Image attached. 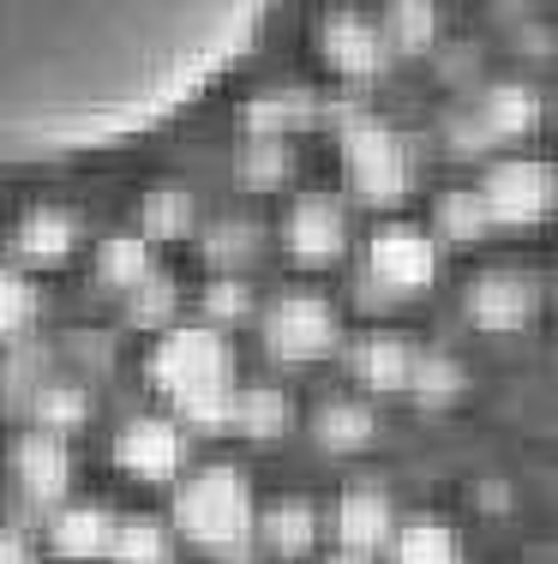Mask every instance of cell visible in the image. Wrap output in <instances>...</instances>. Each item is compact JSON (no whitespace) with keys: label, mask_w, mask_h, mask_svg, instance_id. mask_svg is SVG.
Wrapping results in <instances>:
<instances>
[{"label":"cell","mask_w":558,"mask_h":564,"mask_svg":"<svg viewBox=\"0 0 558 564\" xmlns=\"http://www.w3.org/2000/svg\"><path fill=\"white\" fill-rule=\"evenodd\" d=\"M175 301H180V289H175V282H168L163 271L139 276V282L127 289V325H139V330L168 325V318H175Z\"/></svg>","instance_id":"26"},{"label":"cell","mask_w":558,"mask_h":564,"mask_svg":"<svg viewBox=\"0 0 558 564\" xmlns=\"http://www.w3.org/2000/svg\"><path fill=\"white\" fill-rule=\"evenodd\" d=\"M264 343H271L276 360L288 367H307V360H325L330 348L342 343V325H337V306L313 289H288L276 294V306L264 313Z\"/></svg>","instance_id":"5"},{"label":"cell","mask_w":558,"mask_h":564,"mask_svg":"<svg viewBox=\"0 0 558 564\" xmlns=\"http://www.w3.org/2000/svg\"><path fill=\"white\" fill-rule=\"evenodd\" d=\"M186 451H193L186 426L163 421V414H139V421H127L121 438H114V463L139 480H175L186 468Z\"/></svg>","instance_id":"8"},{"label":"cell","mask_w":558,"mask_h":564,"mask_svg":"<svg viewBox=\"0 0 558 564\" xmlns=\"http://www.w3.org/2000/svg\"><path fill=\"white\" fill-rule=\"evenodd\" d=\"M24 409L36 414V426H48V433H73V426H85L90 421V391L85 384H55V379H43L31 391V402Z\"/></svg>","instance_id":"20"},{"label":"cell","mask_w":558,"mask_h":564,"mask_svg":"<svg viewBox=\"0 0 558 564\" xmlns=\"http://www.w3.org/2000/svg\"><path fill=\"white\" fill-rule=\"evenodd\" d=\"M288 421H295V409H288L283 391H271V384H252V391H234V414L229 426L252 445H271V438L288 433Z\"/></svg>","instance_id":"18"},{"label":"cell","mask_w":558,"mask_h":564,"mask_svg":"<svg viewBox=\"0 0 558 564\" xmlns=\"http://www.w3.org/2000/svg\"><path fill=\"white\" fill-rule=\"evenodd\" d=\"M229 564H252V558H241V553H234V558H229Z\"/></svg>","instance_id":"38"},{"label":"cell","mask_w":558,"mask_h":564,"mask_svg":"<svg viewBox=\"0 0 558 564\" xmlns=\"http://www.w3.org/2000/svg\"><path fill=\"white\" fill-rule=\"evenodd\" d=\"M12 480H19V492H24V505H31V510L61 505L66 487H73V456H66V438L48 433V426L24 433L19 445H12Z\"/></svg>","instance_id":"9"},{"label":"cell","mask_w":558,"mask_h":564,"mask_svg":"<svg viewBox=\"0 0 558 564\" xmlns=\"http://www.w3.org/2000/svg\"><path fill=\"white\" fill-rule=\"evenodd\" d=\"M288 252H295L307 271H325V264H337L342 252H349V210H342V198H300L295 210H288V228H283Z\"/></svg>","instance_id":"10"},{"label":"cell","mask_w":558,"mask_h":564,"mask_svg":"<svg viewBox=\"0 0 558 564\" xmlns=\"http://www.w3.org/2000/svg\"><path fill=\"white\" fill-rule=\"evenodd\" d=\"M193 193H180V186H156L151 198H144V240H180L193 235Z\"/></svg>","instance_id":"27"},{"label":"cell","mask_w":558,"mask_h":564,"mask_svg":"<svg viewBox=\"0 0 558 564\" xmlns=\"http://www.w3.org/2000/svg\"><path fill=\"white\" fill-rule=\"evenodd\" d=\"M481 127H486V139H516V132H528V127H535V97L516 90V85L493 90L486 109H481Z\"/></svg>","instance_id":"28"},{"label":"cell","mask_w":558,"mask_h":564,"mask_svg":"<svg viewBox=\"0 0 558 564\" xmlns=\"http://www.w3.org/2000/svg\"><path fill=\"white\" fill-rule=\"evenodd\" d=\"M205 313H210V325H241V318L252 313V289L241 276H217L205 289Z\"/></svg>","instance_id":"33"},{"label":"cell","mask_w":558,"mask_h":564,"mask_svg":"<svg viewBox=\"0 0 558 564\" xmlns=\"http://www.w3.org/2000/svg\"><path fill=\"white\" fill-rule=\"evenodd\" d=\"M252 252H259V228H252V223H217V228H205V259L217 264V271H247Z\"/></svg>","instance_id":"29"},{"label":"cell","mask_w":558,"mask_h":564,"mask_svg":"<svg viewBox=\"0 0 558 564\" xmlns=\"http://www.w3.org/2000/svg\"><path fill=\"white\" fill-rule=\"evenodd\" d=\"M48 372H55V348H48V343H19V348L7 355V367H0V397L24 409V402H31V391L48 379Z\"/></svg>","instance_id":"24"},{"label":"cell","mask_w":558,"mask_h":564,"mask_svg":"<svg viewBox=\"0 0 558 564\" xmlns=\"http://www.w3.org/2000/svg\"><path fill=\"white\" fill-rule=\"evenodd\" d=\"M288 144L283 139H252L247 144V156H241V181L247 186H276V181H288Z\"/></svg>","instance_id":"32"},{"label":"cell","mask_w":558,"mask_h":564,"mask_svg":"<svg viewBox=\"0 0 558 564\" xmlns=\"http://www.w3.org/2000/svg\"><path fill=\"white\" fill-rule=\"evenodd\" d=\"M325 55L342 66V73H354V78H366V73H384V36L372 31L366 19H330L325 24Z\"/></svg>","instance_id":"17"},{"label":"cell","mask_w":558,"mask_h":564,"mask_svg":"<svg viewBox=\"0 0 558 564\" xmlns=\"http://www.w3.org/2000/svg\"><path fill=\"white\" fill-rule=\"evenodd\" d=\"M151 384L180 409L186 426L198 433H229L234 414V355L210 325H180L156 343Z\"/></svg>","instance_id":"2"},{"label":"cell","mask_w":558,"mask_h":564,"mask_svg":"<svg viewBox=\"0 0 558 564\" xmlns=\"http://www.w3.org/2000/svg\"><path fill=\"white\" fill-rule=\"evenodd\" d=\"M48 541H55L61 558H102L114 541V517L102 505H66L55 529H48Z\"/></svg>","instance_id":"16"},{"label":"cell","mask_w":558,"mask_h":564,"mask_svg":"<svg viewBox=\"0 0 558 564\" xmlns=\"http://www.w3.org/2000/svg\"><path fill=\"white\" fill-rule=\"evenodd\" d=\"M264 0H0V144L156 115L252 36Z\"/></svg>","instance_id":"1"},{"label":"cell","mask_w":558,"mask_h":564,"mask_svg":"<svg viewBox=\"0 0 558 564\" xmlns=\"http://www.w3.org/2000/svg\"><path fill=\"white\" fill-rule=\"evenodd\" d=\"M73 247H78V223L66 217V210H31V217L19 223V235H12V252H19L24 264H36V271L66 264Z\"/></svg>","instance_id":"13"},{"label":"cell","mask_w":558,"mask_h":564,"mask_svg":"<svg viewBox=\"0 0 558 564\" xmlns=\"http://www.w3.org/2000/svg\"><path fill=\"white\" fill-rule=\"evenodd\" d=\"M36 306H43V294L31 289L19 271H0V343L24 337V325L36 318Z\"/></svg>","instance_id":"31"},{"label":"cell","mask_w":558,"mask_h":564,"mask_svg":"<svg viewBox=\"0 0 558 564\" xmlns=\"http://www.w3.org/2000/svg\"><path fill=\"white\" fill-rule=\"evenodd\" d=\"M175 522H180V534L198 546V553H217V558L247 553L252 522H259L247 475H241V468H229V463L198 468V475L175 492Z\"/></svg>","instance_id":"3"},{"label":"cell","mask_w":558,"mask_h":564,"mask_svg":"<svg viewBox=\"0 0 558 564\" xmlns=\"http://www.w3.org/2000/svg\"><path fill=\"white\" fill-rule=\"evenodd\" d=\"M474 193H481V205L493 223L523 228V223H540L552 210V169L535 163V156H511V163H499Z\"/></svg>","instance_id":"7"},{"label":"cell","mask_w":558,"mask_h":564,"mask_svg":"<svg viewBox=\"0 0 558 564\" xmlns=\"http://www.w3.org/2000/svg\"><path fill=\"white\" fill-rule=\"evenodd\" d=\"M0 564H31V553H24V541L12 529H0Z\"/></svg>","instance_id":"35"},{"label":"cell","mask_w":558,"mask_h":564,"mask_svg":"<svg viewBox=\"0 0 558 564\" xmlns=\"http://www.w3.org/2000/svg\"><path fill=\"white\" fill-rule=\"evenodd\" d=\"M408 360H415V348L403 337H391V330H372L349 348V372L354 384H366V391H403L408 379Z\"/></svg>","instance_id":"14"},{"label":"cell","mask_w":558,"mask_h":564,"mask_svg":"<svg viewBox=\"0 0 558 564\" xmlns=\"http://www.w3.org/2000/svg\"><path fill=\"white\" fill-rule=\"evenodd\" d=\"M396 534V510H391V492L361 480V487L342 492V510H337V541L349 546V553H379V546H391Z\"/></svg>","instance_id":"12"},{"label":"cell","mask_w":558,"mask_h":564,"mask_svg":"<svg viewBox=\"0 0 558 564\" xmlns=\"http://www.w3.org/2000/svg\"><path fill=\"white\" fill-rule=\"evenodd\" d=\"M252 534H264V546L276 558H307L318 541V510L313 505H276L252 522Z\"/></svg>","instance_id":"19"},{"label":"cell","mask_w":558,"mask_h":564,"mask_svg":"<svg viewBox=\"0 0 558 564\" xmlns=\"http://www.w3.org/2000/svg\"><path fill=\"white\" fill-rule=\"evenodd\" d=\"M156 271V259H151V240L144 235H114V240H102V252H97V276H102V289H132L139 276H151Z\"/></svg>","instance_id":"22"},{"label":"cell","mask_w":558,"mask_h":564,"mask_svg":"<svg viewBox=\"0 0 558 564\" xmlns=\"http://www.w3.org/2000/svg\"><path fill=\"white\" fill-rule=\"evenodd\" d=\"M109 564H168V534L163 522L139 517V522H114V541L109 553H102Z\"/></svg>","instance_id":"25"},{"label":"cell","mask_w":558,"mask_h":564,"mask_svg":"<svg viewBox=\"0 0 558 564\" xmlns=\"http://www.w3.org/2000/svg\"><path fill=\"white\" fill-rule=\"evenodd\" d=\"M438 276V240L420 228H384L361 252V306H396L403 294L433 289Z\"/></svg>","instance_id":"4"},{"label":"cell","mask_w":558,"mask_h":564,"mask_svg":"<svg viewBox=\"0 0 558 564\" xmlns=\"http://www.w3.org/2000/svg\"><path fill=\"white\" fill-rule=\"evenodd\" d=\"M481 505H486V510H504V487H493V480H486V487H481Z\"/></svg>","instance_id":"36"},{"label":"cell","mask_w":558,"mask_h":564,"mask_svg":"<svg viewBox=\"0 0 558 564\" xmlns=\"http://www.w3.org/2000/svg\"><path fill=\"white\" fill-rule=\"evenodd\" d=\"M493 217H486L481 193H445L438 198V235L445 240H481Z\"/></svg>","instance_id":"30"},{"label":"cell","mask_w":558,"mask_h":564,"mask_svg":"<svg viewBox=\"0 0 558 564\" xmlns=\"http://www.w3.org/2000/svg\"><path fill=\"white\" fill-rule=\"evenodd\" d=\"M313 433H318V445H325V451L354 456V451H366V445H372L379 421H372V409H366V402H354V397H330V402H318Z\"/></svg>","instance_id":"15"},{"label":"cell","mask_w":558,"mask_h":564,"mask_svg":"<svg viewBox=\"0 0 558 564\" xmlns=\"http://www.w3.org/2000/svg\"><path fill=\"white\" fill-rule=\"evenodd\" d=\"M330 564H366V553H342V558H330Z\"/></svg>","instance_id":"37"},{"label":"cell","mask_w":558,"mask_h":564,"mask_svg":"<svg viewBox=\"0 0 558 564\" xmlns=\"http://www.w3.org/2000/svg\"><path fill=\"white\" fill-rule=\"evenodd\" d=\"M396 564H462V546L445 522H408V529L391 534Z\"/></svg>","instance_id":"23"},{"label":"cell","mask_w":558,"mask_h":564,"mask_svg":"<svg viewBox=\"0 0 558 564\" xmlns=\"http://www.w3.org/2000/svg\"><path fill=\"white\" fill-rule=\"evenodd\" d=\"M403 391H415V402H433V409H445V402L462 397V367H457L450 355H438V348H420V355L408 360Z\"/></svg>","instance_id":"21"},{"label":"cell","mask_w":558,"mask_h":564,"mask_svg":"<svg viewBox=\"0 0 558 564\" xmlns=\"http://www.w3.org/2000/svg\"><path fill=\"white\" fill-rule=\"evenodd\" d=\"M433 36V7L427 0H403V43L415 48V43H427Z\"/></svg>","instance_id":"34"},{"label":"cell","mask_w":558,"mask_h":564,"mask_svg":"<svg viewBox=\"0 0 558 564\" xmlns=\"http://www.w3.org/2000/svg\"><path fill=\"white\" fill-rule=\"evenodd\" d=\"M462 313H469L474 330H516V325H528V313H535V282L516 276V271H486V276L469 282Z\"/></svg>","instance_id":"11"},{"label":"cell","mask_w":558,"mask_h":564,"mask_svg":"<svg viewBox=\"0 0 558 564\" xmlns=\"http://www.w3.org/2000/svg\"><path fill=\"white\" fill-rule=\"evenodd\" d=\"M342 163H349V186L366 205H391L408 193V151L379 120H354L349 139H342Z\"/></svg>","instance_id":"6"}]
</instances>
